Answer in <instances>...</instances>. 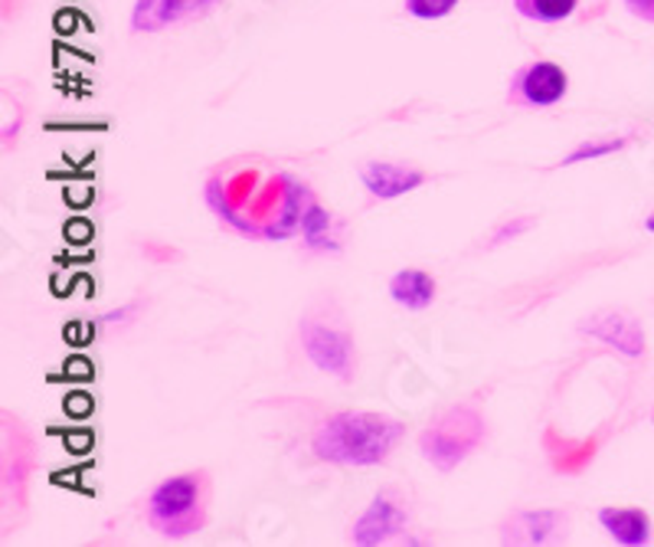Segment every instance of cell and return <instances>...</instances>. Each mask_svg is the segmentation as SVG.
I'll use <instances>...</instances> for the list:
<instances>
[{"label":"cell","instance_id":"5b68a950","mask_svg":"<svg viewBox=\"0 0 654 547\" xmlns=\"http://www.w3.org/2000/svg\"><path fill=\"white\" fill-rule=\"evenodd\" d=\"M566 89H570L566 69L553 59H537L514 72L507 102L517 109H550V105L563 102Z\"/></svg>","mask_w":654,"mask_h":547},{"label":"cell","instance_id":"4fadbf2b","mask_svg":"<svg viewBox=\"0 0 654 547\" xmlns=\"http://www.w3.org/2000/svg\"><path fill=\"white\" fill-rule=\"evenodd\" d=\"M390 298L410 311H423L436 298V278L426 270H400L390 278Z\"/></svg>","mask_w":654,"mask_h":547},{"label":"cell","instance_id":"52a82bcc","mask_svg":"<svg viewBox=\"0 0 654 547\" xmlns=\"http://www.w3.org/2000/svg\"><path fill=\"white\" fill-rule=\"evenodd\" d=\"M406 522H410V515H406L403 502H400L393 492H380V495L367 505V512L354 522L351 542L357 547L387 545V542H393V538L406 528Z\"/></svg>","mask_w":654,"mask_h":547},{"label":"cell","instance_id":"7a4b0ae2","mask_svg":"<svg viewBox=\"0 0 654 547\" xmlns=\"http://www.w3.org/2000/svg\"><path fill=\"white\" fill-rule=\"evenodd\" d=\"M406 426L380 413H334L314 433V456L334 466H383Z\"/></svg>","mask_w":654,"mask_h":547},{"label":"cell","instance_id":"5bb4252c","mask_svg":"<svg viewBox=\"0 0 654 547\" xmlns=\"http://www.w3.org/2000/svg\"><path fill=\"white\" fill-rule=\"evenodd\" d=\"M517 13L533 20V23H543V26H553V23H563L576 13L580 0H514Z\"/></svg>","mask_w":654,"mask_h":547},{"label":"cell","instance_id":"2e32d148","mask_svg":"<svg viewBox=\"0 0 654 547\" xmlns=\"http://www.w3.org/2000/svg\"><path fill=\"white\" fill-rule=\"evenodd\" d=\"M626 145H629V138H596V141H583V145H576V148L563 158V168L586 164V161H596V158H609V155L622 151Z\"/></svg>","mask_w":654,"mask_h":547},{"label":"cell","instance_id":"ac0fdd59","mask_svg":"<svg viewBox=\"0 0 654 547\" xmlns=\"http://www.w3.org/2000/svg\"><path fill=\"white\" fill-rule=\"evenodd\" d=\"M530 227H533V220H527V217L510 220V224H501V227L494 230V237H491V243H487V247H501V243H507V240H514V237L527 233Z\"/></svg>","mask_w":654,"mask_h":547},{"label":"cell","instance_id":"9a60e30c","mask_svg":"<svg viewBox=\"0 0 654 547\" xmlns=\"http://www.w3.org/2000/svg\"><path fill=\"white\" fill-rule=\"evenodd\" d=\"M301 237L311 250H337V243L331 240V214L318 201H311L301 217Z\"/></svg>","mask_w":654,"mask_h":547},{"label":"cell","instance_id":"44dd1931","mask_svg":"<svg viewBox=\"0 0 654 547\" xmlns=\"http://www.w3.org/2000/svg\"><path fill=\"white\" fill-rule=\"evenodd\" d=\"M645 230H649V233H654V214L649 217V220H645Z\"/></svg>","mask_w":654,"mask_h":547},{"label":"cell","instance_id":"d6986e66","mask_svg":"<svg viewBox=\"0 0 654 547\" xmlns=\"http://www.w3.org/2000/svg\"><path fill=\"white\" fill-rule=\"evenodd\" d=\"M622 3H626V10L632 16H639L645 23H654V0H622Z\"/></svg>","mask_w":654,"mask_h":547},{"label":"cell","instance_id":"7c38bea8","mask_svg":"<svg viewBox=\"0 0 654 547\" xmlns=\"http://www.w3.org/2000/svg\"><path fill=\"white\" fill-rule=\"evenodd\" d=\"M599 525L612 542L626 547H645L652 542V518L642 509H626V505L599 509Z\"/></svg>","mask_w":654,"mask_h":547},{"label":"cell","instance_id":"ffe728a7","mask_svg":"<svg viewBox=\"0 0 654 547\" xmlns=\"http://www.w3.org/2000/svg\"><path fill=\"white\" fill-rule=\"evenodd\" d=\"M145 257H148V260H158V263H174V260H181L177 250H164V247H154V243H145Z\"/></svg>","mask_w":654,"mask_h":547},{"label":"cell","instance_id":"8992f818","mask_svg":"<svg viewBox=\"0 0 654 547\" xmlns=\"http://www.w3.org/2000/svg\"><path fill=\"white\" fill-rule=\"evenodd\" d=\"M301 344H305L308 361L318 371L334 374L341 380H351V374H354V341L344 328H337L331 321L305 318L301 321Z\"/></svg>","mask_w":654,"mask_h":547},{"label":"cell","instance_id":"3957f363","mask_svg":"<svg viewBox=\"0 0 654 547\" xmlns=\"http://www.w3.org/2000/svg\"><path fill=\"white\" fill-rule=\"evenodd\" d=\"M148 525L164 538H191L207 525V479L204 472H184L164 479L145 505Z\"/></svg>","mask_w":654,"mask_h":547},{"label":"cell","instance_id":"e0dca14e","mask_svg":"<svg viewBox=\"0 0 654 547\" xmlns=\"http://www.w3.org/2000/svg\"><path fill=\"white\" fill-rule=\"evenodd\" d=\"M403 7L416 20H441L458 7V0H403Z\"/></svg>","mask_w":654,"mask_h":547},{"label":"cell","instance_id":"6da1fadb","mask_svg":"<svg viewBox=\"0 0 654 547\" xmlns=\"http://www.w3.org/2000/svg\"><path fill=\"white\" fill-rule=\"evenodd\" d=\"M207 207L239 237L259 243H285L301 233V217L314 201L311 187L265 161H226L204 184Z\"/></svg>","mask_w":654,"mask_h":547},{"label":"cell","instance_id":"9c48e42d","mask_svg":"<svg viewBox=\"0 0 654 547\" xmlns=\"http://www.w3.org/2000/svg\"><path fill=\"white\" fill-rule=\"evenodd\" d=\"M580 331L616 347L626 357H642L645 354V328L626 315V311H596L580 321Z\"/></svg>","mask_w":654,"mask_h":547},{"label":"cell","instance_id":"8fae6325","mask_svg":"<svg viewBox=\"0 0 654 547\" xmlns=\"http://www.w3.org/2000/svg\"><path fill=\"white\" fill-rule=\"evenodd\" d=\"M566 525V515L560 509H537V512H517L504 532V545H550L560 538V528Z\"/></svg>","mask_w":654,"mask_h":547},{"label":"cell","instance_id":"277c9868","mask_svg":"<svg viewBox=\"0 0 654 547\" xmlns=\"http://www.w3.org/2000/svg\"><path fill=\"white\" fill-rule=\"evenodd\" d=\"M484 443V417L474 407H451L420 436V453L441 472L461 466Z\"/></svg>","mask_w":654,"mask_h":547},{"label":"cell","instance_id":"30bf717a","mask_svg":"<svg viewBox=\"0 0 654 547\" xmlns=\"http://www.w3.org/2000/svg\"><path fill=\"white\" fill-rule=\"evenodd\" d=\"M360 181L374 197L393 201V197L420 191L426 184V174L416 168H406V164H393V161H367L360 168Z\"/></svg>","mask_w":654,"mask_h":547},{"label":"cell","instance_id":"ba28073f","mask_svg":"<svg viewBox=\"0 0 654 547\" xmlns=\"http://www.w3.org/2000/svg\"><path fill=\"white\" fill-rule=\"evenodd\" d=\"M219 7V0H135L131 7V30L135 33H161L168 26L207 16Z\"/></svg>","mask_w":654,"mask_h":547}]
</instances>
